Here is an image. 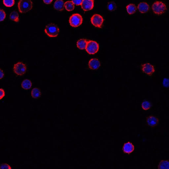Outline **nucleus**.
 <instances>
[{
  "mask_svg": "<svg viewBox=\"0 0 169 169\" xmlns=\"http://www.w3.org/2000/svg\"><path fill=\"white\" fill-rule=\"evenodd\" d=\"M18 7L20 13H26L32 8L33 2L31 0H20L18 3Z\"/></svg>",
  "mask_w": 169,
  "mask_h": 169,
  "instance_id": "1",
  "label": "nucleus"
},
{
  "mask_svg": "<svg viewBox=\"0 0 169 169\" xmlns=\"http://www.w3.org/2000/svg\"><path fill=\"white\" fill-rule=\"evenodd\" d=\"M10 19L11 20L16 22H18L19 21V15L18 12L13 11L10 14Z\"/></svg>",
  "mask_w": 169,
  "mask_h": 169,
  "instance_id": "20",
  "label": "nucleus"
},
{
  "mask_svg": "<svg viewBox=\"0 0 169 169\" xmlns=\"http://www.w3.org/2000/svg\"><path fill=\"white\" fill-rule=\"evenodd\" d=\"M4 74L3 70L0 69V80L4 78Z\"/></svg>",
  "mask_w": 169,
  "mask_h": 169,
  "instance_id": "30",
  "label": "nucleus"
},
{
  "mask_svg": "<svg viewBox=\"0 0 169 169\" xmlns=\"http://www.w3.org/2000/svg\"><path fill=\"white\" fill-rule=\"evenodd\" d=\"M163 85L165 87H168L169 86V79L167 78H164L163 79Z\"/></svg>",
  "mask_w": 169,
  "mask_h": 169,
  "instance_id": "28",
  "label": "nucleus"
},
{
  "mask_svg": "<svg viewBox=\"0 0 169 169\" xmlns=\"http://www.w3.org/2000/svg\"><path fill=\"white\" fill-rule=\"evenodd\" d=\"M6 16V13L3 10L0 9V22L4 21Z\"/></svg>",
  "mask_w": 169,
  "mask_h": 169,
  "instance_id": "25",
  "label": "nucleus"
},
{
  "mask_svg": "<svg viewBox=\"0 0 169 169\" xmlns=\"http://www.w3.org/2000/svg\"><path fill=\"white\" fill-rule=\"evenodd\" d=\"M31 96L34 98H38L40 97L41 95V92L40 90L37 88L33 89L31 93Z\"/></svg>",
  "mask_w": 169,
  "mask_h": 169,
  "instance_id": "18",
  "label": "nucleus"
},
{
  "mask_svg": "<svg viewBox=\"0 0 169 169\" xmlns=\"http://www.w3.org/2000/svg\"><path fill=\"white\" fill-rule=\"evenodd\" d=\"M11 166L7 163L2 164L0 166L1 169H11Z\"/></svg>",
  "mask_w": 169,
  "mask_h": 169,
  "instance_id": "26",
  "label": "nucleus"
},
{
  "mask_svg": "<svg viewBox=\"0 0 169 169\" xmlns=\"http://www.w3.org/2000/svg\"><path fill=\"white\" fill-rule=\"evenodd\" d=\"M159 169H169V162L168 160L161 161L158 166Z\"/></svg>",
  "mask_w": 169,
  "mask_h": 169,
  "instance_id": "19",
  "label": "nucleus"
},
{
  "mask_svg": "<svg viewBox=\"0 0 169 169\" xmlns=\"http://www.w3.org/2000/svg\"><path fill=\"white\" fill-rule=\"evenodd\" d=\"M82 8L85 11L92 9L94 7V0H83L81 4Z\"/></svg>",
  "mask_w": 169,
  "mask_h": 169,
  "instance_id": "10",
  "label": "nucleus"
},
{
  "mask_svg": "<svg viewBox=\"0 0 169 169\" xmlns=\"http://www.w3.org/2000/svg\"><path fill=\"white\" fill-rule=\"evenodd\" d=\"M5 95V91L4 89H0V100L3 98Z\"/></svg>",
  "mask_w": 169,
  "mask_h": 169,
  "instance_id": "29",
  "label": "nucleus"
},
{
  "mask_svg": "<svg viewBox=\"0 0 169 169\" xmlns=\"http://www.w3.org/2000/svg\"><path fill=\"white\" fill-rule=\"evenodd\" d=\"M89 68L93 70H97L101 66L100 62L96 59H92L88 64Z\"/></svg>",
  "mask_w": 169,
  "mask_h": 169,
  "instance_id": "11",
  "label": "nucleus"
},
{
  "mask_svg": "<svg viewBox=\"0 0 169 169\" xmlns=\"http://www.w3.org/2000/svg\"><path fill=\"white\" fill-rule=\"evenodd\" d=\"M88 41L87 39H79L77 42V46L81 50L85 49Z\"/></svg>",
  "mask_w": 169,
  "mask_h": 169,
  "instance_id": "15",
  "label": "nucleus"
},
{
  "mask_svg": "<svg viewBox=\"0 0 169 169\" xmlns=\"http://www.w3.org/2000/svg\"><path fill=\"white\" fill-rule=\"evenodd\" d=\"M64 6V3L63 0H57L54 2V9L59 11H63Z\"/></svg>",
  "mask_w": 169,
  "mask_h": 169,
  "instance_id": "14",
  "label": "nucleus"
},
{
  "mask_svg": "<svg viewBox=\"0 0 169 169\" xmlns=\"http://www.w3.org/2000/svg\"><path fill=\"white\" fill-rule=\"evenodd\" d=\"M64 6L67 11H73L75 8L74 4L71 1H68L64 3Z\"/></svg>",
  "mask_w": 169,
  "mask_h": 169,
  "instance_id": "21",
  "label": "nucleus"
},
{
  "mask_svg": "<svg viewBox=\"0 0 169 169\" xmlns=\"http://www.w3.org/2000/svg\"><path fill=\"white\" fill-rule=\"evenodd\" d=\"M3 3L5 6L7 7H11L14 5L15 1L14 0H3Z\"/></svg>",
  "mask_w": 169,
  "mask_h": 169,
  "instance_id": "24",
  "label": "nucleus"
},
{
  "mask_svg": "<svg viewBox=\"0 0 169 169\" xmlns=\"http://www.w3.org/2000/svg\"><path fill=\"white\" fill-rule=\"evenodd\" d=\"M146 122L149 126L154 127L158 125L159 119L157 117L151 115L147 117Z\"/></svg>",
  "mask_w": 169,
  "mask_h": 169,
  "instance_id": "9",
  "label": "nucleus"
},
{
  "mask_svg": "<svg viewBox=\"0 0 169 169\" xmlns=\"http://www.w3.org/2000/svg\"><path fill=\"white\" fill-rule=\"evenodd\" d=\"M107 8L110 11H115L117 8L116 4L113 1L108 2L107 5Z\"/></svg>",
  "mask_w": 169,
  "mask_h": 169,
  "instance_id": "23",
  "label": "nucleus"
},
{
  "mask_svg": "<svg viewBox=\"0 0 169 169\" xmlns=\"http://www.w3.org/2000/svg\"><path fill=\"white\" fill-rule=\"evenodd\" d=\"M13 69L15 74L17 75L22 76L26 73L27 67L25 64L22 62H18L14 64Z\"/></svg>",
  "mask_w": 169,
  "mask_h": 169,
  "instance_id": "6",
  "label": "nucleus"
},
{
  "mask_svg": "<svg viewBox=\"0 0 169 169\" xmlns=\"http://www.w3.org/2000/svg\"><path fill=\"white\" fill-rule=\"evenodd\" d=\"M53 0H43L44 3L46 4H48L51 3Z\"/></svg>",
  "mask_w": 169,
  "mask_h": 169,
  "instance_id": "31",
  "label": "nucleus"
},
{
  "mask_svg": "<svg viewBox=\"0 0 169 169\" xmlns=\"http://www.w3.org/2000/svg\"><path fill=\"white\" fill-rule=\"evenodd\" d=\"M32 85V84L31 81L29 79H25L22 82L21 85L22 88L26 90L30 89Z\"/></svg>",
  "mask_w": 169,
  "mask_h": 169,
  "instance_id": "17",
  "label": "nucleus"
},
{
  "mask_svg": "<svg viewBox=\"0 0 169 169\" xmlns=\"http://www.w3.org/2000/svg\"><path fill=\"white\" fill-rule=\"evenodd\" d=\"M134 149H135V147L134 145L129 142L124 144L123 148L124 152L128 154H130L132 153Z\"/></svg>",
  "mask_w": 169,
  "mask_h": 169,
  "instance_id": "12",
  "label": "nucleus"
},
{
  "mask_svg": "<svg viewBox=\"0 0 169 169\" xmlns=\"http://www.w3.org/2000/svg\"><path fill=\"white\" fill-rule=\"evenodd\" d=\"M150 6L149 4L145 2H141L139 3L138 9L141 13H145L149 10Z\"/></svg>",
  "mask_w": 169,
  "mask_h": 169,
  "instance_id": "13",
  "label": "nucleus"
},
{
  "mask_svg": "<svg viewBox=\"0 0 169 169\" xmlns=\"http://www.w3.org/2000/svg\"><path fill=\"white\" fill-rule=\"evenodd\" d=\"M83 0H72V2L76 6H80L81 5Z\"/></svg>",
  "mask_w": 169,
  "mask_h": 169,
  "instance_id": "27",
  "label": "nucleus"
},
{
  "mask_svg": "<svg viewBox=\"0 0 169 169\" xmlns=\"http://www.w3.org/2000/svg\"><path fill=\"white\" fill-rule=\"evenodd\" d=\"M142 108L144 110L146 111L151 109L152 106L151 103L147 101H144L141 104Z\"/></svg>",
  "mask_w": 169,
  "mask_h": 169,
  "instance_id": "22",
  "label": "nucleus"
},
{
  "mask_svg": "<svg viewBox=\"0 0 169 169\" xmlns=\"http://www.w3.org/2000/svg\"><path fill=\"white\" fill-rule=\"evenodd\" d=\"M44 31L45 34L51 38H54L58 36L59 29L56 25L51 24L46 26Z\"/></svg>",
  "mask_w": 169,
  "mask_h": 169,
  "instance_id": "2",
  "label": "nucleus"
},
{
  "mask_svg": "<svg viewBox=\"0 0 169 169\" xmlns=\"http://www.w3.org/2000/svg\"><path fill=\"white\" fill-rule=\"evenodd\" d=\"M91 22L93 25L96 28H101L102 27L104 20L100 15L94 14L91 17Z\"/></svg>",
  "mask_w": 169,
  "mask_h": 169,
  "instance_id": "7",
  "label": "nucleus"
},
{
  "mask_svg": "<svg viewBox=\"0 0 169 169\" xmlns=\"http://www.w3.org/2000/svg\"><path fill=\"white\" fill-rule=\"evenodd\" d=\"M98 44L95 41H88L86 50L89 54H94L97 53L99 50Z\"/></svg>",
  "mask_w": 169,
  "mask_h": 169,
  "instance_id": "4",
  "label": "nucleus"
},
{
  "mask_svg": "<svg viewBox=\"0 0 169 169\" xmlns=\"http://www.w3.org/2000/svg\"><path fill=\"white\" fill-rule=\"evenodd\" d=\"M152 8L154 13L158 15L164 13L167 10L166 5L163 2L160 1H156L154 3Z\"/></svg>",
  "mask_w": 169,
  "mask_h": 169,
  "instance_id": "3",
  "label": "nucleus"
},
{
  "mask_svg": "<svg viewBox=\"0 0 169 169\" xmlns=\"http://www.w3.org/2000/svg\"><path fill=\"white\" fill-rule=\"evenodd\" d=\"M141 68L143 73L149 76H151L155 71L154 67L150 63L142 64Z\"/></svg>",
  "mask_w": 169,
  "mask_h": 169,
  "instance_id": "8",
  "label": "nucleus"
},
{
  "mask_svg": "<svg viewBox=\"0 0 169 169\" xmlns=\"http://www.w3.org/2000/svg\"><path fill=\"white\" fill-rule=\"evenodd\" d=\"M83 18L79 14H74L71 16L69 19V23L70 25L74 28H76L82 23Z\"/></svg>",
  "mask_w": 169,
  "mask_h": 169,
  "instance_id": "5",
  "label": "nucleus"
},
{
  "mask_svg": "<svg viewBox=\"0 0 169 169\" xmlns=\"http://www.w3.org/2000/svg\"><path fill=\"white\" fill-rule=\"evenodd\" d=\"M127 11L128 14L132 15L135 13L136 11V7L135 4H130L126 7Z\"/></svg>",
  "mask_w": 169,
  "mask_h": 169,
  "instance_id": "16",
  "label": "nucleus"
}]
</instances>
